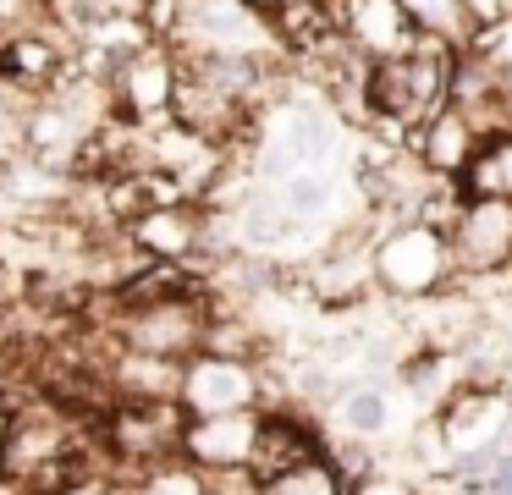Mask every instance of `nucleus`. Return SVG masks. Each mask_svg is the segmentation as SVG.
Segmentation results:
<instances>
[{
  "label": "nucleus",
  "instance_id": "obj_1",
  "mask_svg": "<svg viewBox=\"0 0 512 495\" xmlns=\"http://www.w3.org/2000/svg\"><path fill=\"white\" fill-rule=\"evenodd\" d=\"M452 83H457V39L419 28V39L408 50L386 55V61H369V88H364L369 121L408 138L441 105H452Z\"/></svg>",
  "mask_w": 512,
  "mask_h": 495
},
{
  "label": "nucleus",
  "instance_id": "obj_7",
  "mask_svg": "<svg viewBox=\"0 0 512 495\" xmlns=\"http://www.w3.org/2000/svg\"><path fill=\"white\" fill-rule=\"evenodd\" d=\"M182 407H188L193 418L199 413H232V407H259V363L199 347L182 363Z\"/></svg>",
  "mask_w": 512,
  "mask_h": 495
},
{
  "label": "nucleus",
  "instance_id": "obj_2",
  "mask_svg": "<svg viewBox=\"0 0 512 495\" xmlns=\"http://www.w3.org/2000/svg\"><path fill=\"white\" fill-rule=\"evenodd\" d=\"M177 55H226V61H287L270 11L248 0H182L177 28L166 33Z\"/></svg>",
  "mask_w": 512,
  "mask_h": 495
},
{
  "label": "nucleus",
  "instance_id": "obj_21",
  "mask_svg": "<svg viewBox=\"0 0 512 495\" xmlns=\"http://www.w3.org/2000/svg\"><path fill=\"white\" fill-rule=\"evenodd\" d=\"M248 6H259V11H276V6H281V0H248Z\"/></svg>",
  "mask_w": 512,
  "mask_h": 495
},
{
  "label": "nucleus",
  "instance_id": "obj_14",
  "mask_svg": "<svg viewBox=\"0 0 512 495\" xmlns=\"http://www.w3.org/2000/svg\"><path fill=\"white\" fill-rule=\"evenodd\" d=\"M320 440L309 435V424H298L292 413H265V429H259V451H254V473H259V490L276 479L281 468H292L298 457H314Z\"/></svg>",
  "mask_w": 512,
  "mask_h": 495
},
{
  "label": "nucleus",
  "instance_id": "obj_3",
  "mask_svg": "<svg viewBox=\"0 0 512 495\" xmlns=\"http://www.w3.org/2000/svg\"><path fill=\"white\" fill-rule=\"evenodd\" d=\"M369 270H375V286L386 297H430V292H441L446 281H457L446 231L430 226V220H419V215L397 220V226L369 248Z\"/></svg>",
  "mask_w": 512,
  "mask_h": 495
},
{
  "label": "nucleus",
  "instance_id": "obj_5",
  "mask_svg": "<svg viewBox=\"0 0 512 495\" xmlns=\"http://www.w3.org/2000/svg\"><path fill=\"white\" fill-rule=\"evenodd\" d=\"M446 242H452L457 275H468V281L512 270V198L468 193L457 220L446 226Z\"/></svg>",
  "mask_w": 512,
  "mask_h": 495
},
{
  "label": "nucleus",
  "instance_id": "obj_11",
  "mask_svg": "<svg viewBox=\"0 0 512 495\" xmlns=\"http://www.w3.org/2000/svg\"><path fill=\"white\" fill-rule=\"evenodd\" d=\"M479 143H485V132H479V121L468 116L457 99L435 110L424 127L408 132V149L419 154V160L430 165L435 176H457V182H463V171H468V160H474Z\"/></svg>",
  "mask_w": 512,
  "mask_h": 495
},
{
  "label": "nucleus",
  "instance_id": "obj_6",
  "mask_svg": "<svg viewBox=\"0 0 512 495\" xmlns=\"http://www.w3.org/2000/svg\"><path fill=\"white\" fill-rule=\"evenodd\" d=\"M177 50H171L166 39H144L133 55H122V61L111 66V99H116V116L138 121V127H149V121H166L171 116V99H177Z\"/></svg>",
  "mask_w": 512,
  "mask_h": 495
},
{
  "label": "nucleus",
  "instance_id": "obj_18",
  "mask_svg": "<svg viewBox=\"0 0 512 495\" xmlns=\"http://www.w3.org/2000/svg\"><path fill=\"white\" fill-rule=\"evenodd\" d=\"M342 429L353 440H380L391 429V396L380 385H358L342 396Z\"/></svg>",
  "mask_w": 512,
  "mask_h": 495
},
{
  "label": "nucleus",
  "instance_id": "obj_4",
  "mask_svg": "<svg viewBox=\"0 0 512 495\" xmlns=\"http://www.w3.org/2000/svg\"><path fill=\"white\" fill-rule=\"evenodd\" d=\"M210 292H182L160 297V303H133L116 308V341L144 352H166V358H193L210 336Z\"/></svg>",
  "mask_w": 512,
  "mask_h": 495
},
{
  "label": "nucleus",
  "instance_id": "obj_10",
  "mask_svg": "<svg viewBox=\"0 0 512 495\" xmlns=\"http://www.w3.org/2000/svg\"><path fill=\"white\" fill-rule=\"evenodd\" d=\"M259 429H265V413H259V407L199 413V418L188 413V435H182V451H188L199 468H254Z\"/></svg>",
  "mask_w": 512,
  "mask_h": 495
},
{
  "label": "nucleus",
  "instance_id": "obj_19",
  "mask_svg": "<svg viewBox=\"0 0 512 495\" xmlns=\"http://www.w3.org/2000/svg\"><path fill=\"white\" fill-rule=\"evenodd\" d=\"M402 6L413 11L419 28L446 33V39H457V44L468 39V6H463V0H402Z\"/></svg>",
  "mask_w": 512,
  "mask_h": 495
},
{
  "label": "nucleus",
  "instance_id": "obj_8",
  "mask_svg": "<svg viewBox=\"0 0 512 495\" xmlns=\"http://www.w3.org/2000/svg\"><path fill=\"white\" fill-rule=\"evenodd\" d=\"M127 237L149 253V259H182L193 264L215 237V220L204 198H171V204L144 209L138 220H127Z\"/></svg>",
  "mask_w": 512,
  "mask_h": 495
},
{
  "label": "nucleus",
  "instance_id": "obj_13",
  "mask_svg": "<svg viewBox=\"0 0 512 495\" xmlns=\"http://www.w3.org/2000/svg\"><path fill=\"white\" fill-rule=\"evenodd\" d=\"M342 28L369 61H386L419 39V22L402 0H342Z\"/></svg>",
  "mask_w": 512,
  "mask_h": 495
},
{
  "label": "nucleus",
  "instance_id": "obj_9",
  "mask_svg": "<svg viewBox=\"0 0 512 495\" xmlns=\"http://www.w3.org/2000/svg\"><path fill=\"white\" fill-rule=\"evenodd\" d=\"M72 66H78V61H72L67 44H61L45 22L17 28V33L0 39V83L12 88V94H28V99L50 94L56 83H67Z\"/></svg>",
  "mask_w": 512,
  "mask_h": 495
},
{
  "label": "nucleus",
  "instance_id": "obj_17",
  "mask_svg": "<svg viewBox=\"0 0 512 495\" xmlns=\"http://www.w3.org/2000/svg\"><path fill=\"white\" fill-rule=\"evenodd\" d=\"M265 490L270 495H342L347 473H342V462H331L325 451H314V457H298L292 468H281Z\"/></svg>",
  "mask_w": 512,
  "mask_h": 495
},
{
  "label": "nucleus",
  "instance_id": "obj_16",
  "mask_svg": "<svg viewBox=\"0 0 512 495\" xmlns=\"http://www.w3.org/2000/svg\"><path fill=\"white\" fill-rule=\"evenodd\" d=\"M463 193L512 198V132H490L463 171Z\"/></svg>",
  "mask_w": 512,
  "mask_h": 495
},
{
  "label": "nucleus",
  "instance_id": "obj_15",
  "mask_svg": "<svg viewBox=\"0 0 512 495\" xmlns=\"http://www.w3.org/2000/svg\"><path fill=\"white\" fill-rule=\"evenodd\" d=\"M270 187H276L281 209H287L298 226H320V220H331V209H336V182H331L325 165H298V171L276 176Z\"/></svg>",
  "mask_w": 512,
  "mask_h": 495
},
{
  "label": "nucleus",
  "instance_id": "obj_12",
  "mask_svg": "<svg viewBox=\"0 0 512 495\" xmlns=\"http://www.w3.org/2000/svg\"><path fill=\"white\" fill-rule=\"evenodd\" d=\"M182 363L188 358H166V352H144V347H122L116 341L105 385L122 402H182Z\"/></svg>",
  "mask_w": 512,
  "mask_h": 495
},
{
  "label": "nucleus",
  "instance_id": "obj_20",
  "mask_svg": "<svg viewBox=\"0 0 512 495\" xmlns=\"http://www.w3.org/2000/svg\"><path fill=\"white\" fill-rule=\"evenodd\" d=\"M34 22H50L45 0H0V39L17 33V28H34Z\"/></svg>",
  "mask_w": 512,
  "mask_h": 495
}]
</instances>
